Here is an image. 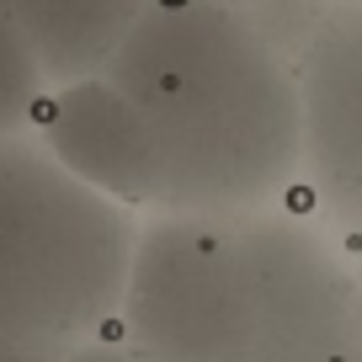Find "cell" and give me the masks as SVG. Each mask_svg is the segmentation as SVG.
<instances>
[{
    "label": "cell",
    "mask_w": 362,
    "mask_h": 362,
    "mask_svg": "<svg viewBox=\"0 0 362 362\" xmlns=\"http://www.w3.org/2000/svg\"><path fill=\"white\" fill-rule=\"evenodd\" d=\"M102 75L155 144V214H250L298 197L293 59L245 0H149Z\"/></svg>",
    "instance_id": "obj_1"
},
{
    "label": "cell",
    "mask_w": 362,
    "mask_h": 362,
    "mask_svg": "<svg viewBox=\"0 0 362 362\" xmlns=\"http://www.w3.org/2000/svg\"><path fill=\"white\" fill-rule=\"evenodd\" d=\"M245 362H362V256L309 208L229 214Z\"/></svg>",
    "instance_id": "obj_2"
},
{
    "label": "cell",
    "mask_w": 362,
    "mask_h": 362,
    "mask_svg": "<svg viewBox=\"0 0 362 362\" xmlns=\"http://www.w3.org/2000/svg\"><path fill=\"white\" fill-rule=\"evenodd\" d=\"M117 336L144 362H245L229 214H149L134 235Z\"/></svg>",
    "instance_id": "obj_3"
},
{
    "label": "cell",
    "mask_w": 362,
    "mask_h": 362,
    "mask_svg": "<svg viewBox=\"0 0 362 362\" xmlns=\"http://www.w3.org/2000/svg\"><path fill=\"white\" fill-rule=\"evenodd\" d=\"M298 208L362 250V0H325L293 48Z\"/></svg>",
    "instance_id": "obj_4"
},
{
    "label": "cell",
    "mask_w": 362,
    "mask_h": 362,
    "mask_svg": "<svg viewBox=\"0 0 362 362\" xmlns=\"http://www.w3.org/2000/svg\"><path fill=\"white\" fill-rule=\"evenodd\" d=\"M75 362H144V357H139V351H134V346H128V341H123V336L112 330L107 341H90V346L80 351Z\"/></svg>",
    "instance_id": "obj_5"
},
{
    "label": "cell",
    "mask_w": 362,
    "mask_h": 362,
    "mask_svg": "<svg viewBox=\"0 0 362 362\" xmlns=\"http://www.w3.org/2000/svg\"><path fill=\"white\" fill-rule=\"evenodd\" d=\"M357 256H362V250H357Z\"/></svg>",
    "instance_id": "obj_6"
}]
</instances>
